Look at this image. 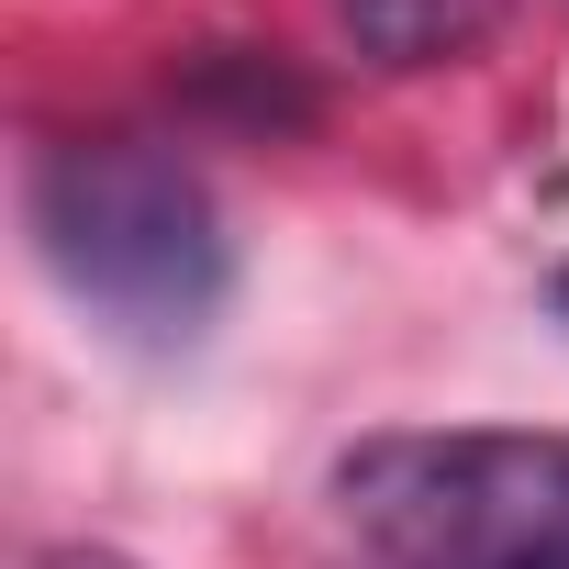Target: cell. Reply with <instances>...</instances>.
<instances>
[{
  "label": "cell",
  "mask_w": 569,
  "mask_h": 569,
  "mask_svg": "<svg viewBox=\"0 0 569 569\" xmlns=\"http://www.w3.org/2000/svg\"><path fill=\"white\" fill-rule=\"evenodd\" d=\"M23 223L46 279L134 358H190L223 325L234 246L212 179L157 134H57L23 179Z\"/></svg>",
  "instance_id": "cell-1"
},
{
  "label": "cell",
  "mask_w": 569,
  "mask_h": 569,
  "mask_svg": "<svg viewBox=\"0 0 569 569\" xmlns=\"http://www.w3.org/2000/svg\"><path fill=\"white\" fill-rule=\"evenodd\" d=\"M336 513L380 569H569V436L391 425L336 458Z\"/></svg>",
  "instance_id": "cell-2"
},
{
  "label": "cell",
  "mask_w": 569,
  "mask_h": 569,
  "mask_svg": "<svg viewBox=\"0 0 569 569\" xmlns=\"http://www.w3.org/2000/svg\"><path fill=\"white\" fill-rule=\"evenodd\" d=\"M358 57L380 68H436V57H469L491 34V0H336Z\"/></svg>",
  "instance_id": "cell-3"
},
{
  "label": "cell",
  "mask_w": 569,
  "mask_h": 569,
  "mask_svg": "<svg viewBox=\"0 0 569 569\" xmlns=\"http://www.w3.org/2000/svg\"><path fill=\"white\" fill-rule=\"evenodd\" d=\"M190 101H212V112H234V123H313V90L279 68V57H246V46H223V57H201V79H190Z\"/></svg>",
  "instance_id": "cell-4"
},
{
  "label": "cell",
  "mask_w": 569,
  "mask_h": 569,
  "mask_svg": "<svg viewBox=\"0 0 569 569\" xmlns=\"http://www.w3.org/2000/svg\"><path fill=\"white\" fill-rule=\"evenodd\" d=\"M34 569H134V558H123V547H46Z\"/></svg>",
  "instance_id": "cell-5"
},
{
  "label": "cell",
  "mask_w": 569,
  "mask_h": 569,
  "mask_svg": "<svg viewBox=\"0 0 569 569\" xmlns=\"http://www.w3.org/2000/svg\"><path fill=\"white\" fill-rule=\"evenodd\" d=\"M547 302H558V313H569V257H558V279H547Z\"/></svg>",
  "instance_id": "cell-6"
}]
</instances>
